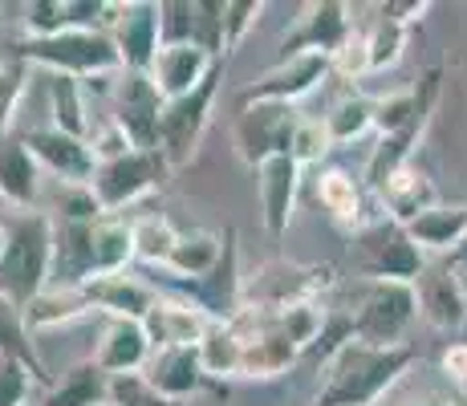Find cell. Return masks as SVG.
<instances>
[{
	"label": "cell",
	"mask_w": 467,
	"mask_h": 406,
	"mask_svg": "<svg viewBox=\"0 0 467 406\" xmlns=\"http://www.w3.org/2000/svg\"><path fill=\"white\" fill-rule=\"evenodd\" d=\"M167 293H179L187 301H195L212 321H232L244 309V276L236 268V232H223V256L200 281H171Z\"/></svg>",
	"instance_id": "11"
},
{
	"label": "cell",
	"mask_w": 467,
	"mask_h": 406,
	"mask_svg": "<svg viewBox=\"0 0 467 406\" xmlns=\"http://www.w3.org/2000/svg\"><path fill=\"white\" fill-rule=\"evenodd\" d=\"M175 244H179V228L167 215H142V220H134V260L139 265L167 268Z\"/></svg>",
	"instance_id": "34"
},
{
	"label": "cell",
	"mask_w": 467,
	"mask_h": 406,
	"mask_svg": "<svg viewBox=\"0 0 467 406\" xmlns=\"http://www.w3.org/2000/svg\"><path fill=\"white\" fill-rule=\"evenodd\" d=\"M86 288V301L94 313H106V321H147L150 305L159 301V288L139 281V276L127 273H106L94 276Z\"/></svg>",
	"instance_id": "19"
},
{
	"label": "cell",
	"mask_w": 467,
	"mask_h": 406,
	"mask_svg": "<svg viewBox=\"0 0 467 406\" xmlns=\"http://www.w3.org/2000/svg\"><path fill=\"white\" fill-rule=\"evenodd\" d=\"M33 386H41L33 378V370L16 358H0V406H29L37 402L33 399Z\"/></svg>",
	"instance_id": "41"
},
{
	"label": "cell",
	"mask_w": 467,
	"mask_h": 406,
	"mask_svg": "<svg viewBox=\"0 0 467 406\" xmlns=\"http://www.w3.org/2000/svg\"><path fill=\"white\" fill-rule=\"evenodd\" d=\"M25 29H29V41H45V37L66 33L69 29L66 0H33V5H25Z\"/></svg>",
	"instance_id": "40"
},
{
	"label": "cell",
	"mask_w": 467,
	"mask_h": 406,
	"mask_svg": "<svg viewBox=\"0 0 467 406\" xmlns=\"http://www.w3.org/2000/svg\"><path fill=\"white\" fill-rule=\"evenodd\" d=\"M244 333L236 329L232 321H215L208 329V338L200 341V358L208 378H240L244 370Z\"/></svg>",
	"instance_id": "33"
},
{
	"label": "cell",
	"mask_w": 467,
	"mask_h": 406,
	"mask_svg": "<svg viewBox=\"0 0 467 406\" xmlns=\"http://www.w3.org/2000/svg\"><path fill=\"white\" fill-rule=\"evenodd\" d=\"M16 57L41 66L49 74H66L78 81H102L110 74H127L122 66V53L114 45L110 33H86V29H66L57 37L45 41H21L16 45Z\"/></svg>",
	"instance_id": "3"
},
{
	"label": "cell",
	"mask_w": 467,
	"mask_h": 406,
	"mask_svg": "<svg viewBox=\"0 0 467 406\" xmlns=\"http://www.w3.org/2000/svg\"><path fill=\"white\" fill-rule=\"evenodd\" d=\"M114 45L122 53L127 74H150V66L163 53V25H159V5L155 0H127L119 8V21L110 29Z\"/></svg>",
	"instance_id": "15"
},
{
	"label": "cell",
	"mask_w": 467,
	"mask_h": 406,
	"mask_svg": "<svg viewBox=\"0 0 467 406\" xmlns=\"http://www.w3.org/2000/svg\"><path fill=\"white\" fill-rule=\"evenodd\" d=\"M223 256V236H215V232H179V244L175 252H171L167 268L163 273L171 281H200V276H208L215 265H220Z\"/></svg>",
	"instance_id": "26"
},
{
	"label": "cell",
	"mask_w": 467,
	"mask_h": 406,
	"mask_svg": "<svg viewBox=\"0 0 467 406\" xmlns=\"http://www.w3.org/2000/svg\"><path fill=\"white\" fill-rule=\"evenodd\" d=\"M110 382L114 378L106 374L94 358L69 366L61 378H53L41 394V406H110Z\"/></svg>",
	"instance_id": "25"
},
{
	"label": "cell",
	"mask_w": 467,
	"mask_h": 406,
	"mask_svg": "<svg viewBox=\"0 0 467 406\" xmlns=\"http://www.w3.org/2000/svg\"><path fill=\"white\" fill-rule=\"evenodd\" d=\"M147 338L155 349H179V346H200L212 329V318L195 301L179 293H159V301L147 313Z\"/></svg>",
	"instance_id": "16"
},
{
	"label": "cell",
	"mask_w": 467,
	"mask_h": 406,
	"mask_svg": "<svg viewBox=\"0 0 467 406\" xmlns=\"http://www.w3.org/2000/svg\"><path fill=\"white\" fill-rule=\"evenodd\" d=\"M297 187H301V162L293 155H276L256 167V195H260V215H265L268 236H285L297 207Z\"/></svg>",
	"instance_id": "18"
},
{
	"label": "cell",
	"mask_w": 467,
	"mask_h": 406,
	"mask_svg": "<svg viewBox=\"0 0 467 406\" xmlns=\"http://www.w3.org/2000/svg\"><path fill=\"white\" fill-rule=\"evenodd\" d=\"M451 265H467V240L460 244V248H455L451 252Z\"/></svg>",
	"instance_id": "49"
},
{
	"label": "cell",
	"mask_w": 467,
	"mask_h": 406,
	"mask_svg": "<svg viewBox=\"0 0 467 406\" xmlns=\"http://www.w3.org/2000/svg\"><path fill=\"white\" fill-rule=\"evenodd\" d=\"M215 66H220V57L208 53L203 45H163L159 61L150 66V81L159 86V94H163L167 102H175V98L200 89L203 81L212 78Z\"/></svg>",
	"instance_id": "21"
},
{
	"label": "cell",
	"mask_w": 467,
	"mask_h": 406,
	"mask_svg": "<svg viewBox=\"0 0 467 406\" xmlns=\"http://www.w3.org/2000/svg\"><path fill=\"white\" fill-rule=\"evenodd\" d=\"M89 309L86 301V288H61V285H49L37 301H29L25 309V321H29L33 333L41 329H57V325H69V321H82Z\"/></svg>",
	"instance_id": "30"
},
{
	"label": "cell",
	"mask_w": 467,
	"mask_h": 406,
	"mask_svg": "<svg viewBox=\"0 0 467 406\" xmlns=\"http://www.w3.org/2000/svg\"><path fill=\"white\" fill-rule=\"evenodd\" d=\"M163 106L167 98L159 94L150 74H122L110 122L134 142V151H159L163 147Z\"/></svg>",
	"instance_id": "10"
},
{
	"label": "cell",
	"mask_w": 467,
	"mask_h": 406,
	"mask_svg": "<svg viewBox=\"0 0 467 406\" xmlns=\"http://www.w3.org/2000/svg\"><path fill=\"white\" fill-rule=\"evenodd\" d=\"M110 406H175V402L159 399V394L142 382V374H127V378H114L110 382Z\"/></svg>",
	"instance_id": "45"
},
{
	"label": "cell",
	"mask_w": 467,
	"mask_h": 406,
	"mask_svg": "<svg viewBox=\"0 0 467 406\" xmlns=\"http://www.w3.org/2000/svg\"><path fill=\"white\" fill-rule=\"evenodd\" d=\"M134 265V224L119 215H102L94 224V268L98 276L106 273H127Z\"/></svg>",
	"instance_id": "32"
},
{
	"label": "cell",
	"mask_w": 467,
	"mask_h": 406,
	"mask_svg": "<svg viewBox=\"0 0 467 406\" xmlns=\"http://www.w3.org/2000/svg\"><path fill=\"white\" fill-rule=\"evenodd\" d=\"M220 81H223V61L212 69V78L203 81L200 89H192V94L163 106V147L159 151H163L171 171L192 167L195 155H200V142L212 122V106H215V94H220Z\"/></svg>",
	"instance_id": "4"
},
{
	"label": "cell",
	"mask_w": 467,
	"mask_h": 406,
	"mask_svg": "<svg viewBox=\"0 0 467 406\" xmlns=\"http://www.w3.org/2000/svg\"><path fill=\"white\" fill-rule=\"evenodd\" d=\"M94 276V224L53 220V285L82 288Z\"/></svg>",
	"instance_id": "23"
},
{
	"label": "cell",
	"mask_w": 467,
	"mask_h": 406,
	"mask_svg": "<svg viewBox=\"0 0 467 406\" xmlns=\"http://www.w3.org/2000/svg\"><path fill=\"white\" fill-rule=\"evenodd\" d=\"M346 13L349 8L337 5V0H313V5H305L297 25L281 37V61L301 57V53H326V57H334L341 45L349 41V33H354Z\"/></svg>",
	"instance_id": "14"
},
{
	"label": "cell",
	"mask_w": 467,
	"mask_h": 406,
	"mask_svg": "<svg viewBox=\"0 0 467 406\" xmlns=\"http://www.w3.org/2000/svg\"><path fill=\"white\" fill-rule=\"evenodd\" d=\"M25 89H29V61L13 53V57L0 61V134H13V119Z\"/></svg>",
	"instance_id": "37"
},
{
	"label": "cell",
	"mask_w": 467,
	"mask_h": 406,
	"mask_svg": "<svg viewBox=\"0 0 467 406\" xmlns=\"http://www.w3.org/2000/svg\"><path fill=\"white\" fill-rule=\"evenodd\" d=\"M366 41H370V74H374V69H386V66H394V61L402 57V45H407V25L390 21V16L379 13V21H374V29L366 33Z\"/></svg>",
	"instance_id": "38"
},
{
	"label": "cell",
	"mask_w": 467,
	"mask_h": 406,
	"mask_svg": "<svg viewBox=\"0 0 467 406\" xmlns=\"http://www.w3.org/2000/svg\"><path fill=\"white\" fill-rule=\"evenodd\" d=\"M150 354H155V346H150L142 321H106L102 338H98V346H94V362L110 378L142 374Z\"/></svg>",
	"instance_id": "22"
},
{
	"label": "cell",
	"mask_w": 467,
	"mask_h": 406,
	"mask_svg": "<svg viewBox=\"0 0 467 406\" xmlns=\"http://www.w3.org/2000/svg\"><path fill=\"white\" fill-rule=\"evenodd\" d=\"M415 362L410 346H366V341H346L334 358L326 362V382L317 390L313 406H374L407 374Z\"/></svg>",
	"instance_id": "1"
},
{
	"label": "cell",
	"mask_w": 467,
	"mask_h": 406,
	"mask_svg": "<svg viewBox=\"0 0 467 406\" xmlns=\"http://www.w3.org/2000/svg\"><path fill=\"white\" fill-rule=\"evenodd\" d=\"M379 13H382V16H390V21L410 25L415 16H423V13H427V5H419V0H407V5H382Z\"/></svg>",
	"instance_id": "47"
},
{
	"label": "cell",
	"mask_w": 467,
	"mask_h": 406,
	"mask_svg": "<svg viewBox=\"0 0 467 406\" xmlns=\"http://www.w3.org/2000/svg\"><path fill=\"white\" fill-rule=\"evenodd\" d=\"M407 232H410V240H415L419 248H439V252L451 248L455 252L467 240V207L435 203V207H427L419 220H410Z\"/></svg>",
	"instance_id": "29"
},
{
	"label": "cell",
	"mask_w": 467,
	"mask_h": 406,
	"mask_svg": "<svg viewBox=\"0 0 467 406\" xmlns=\"http://www.w3.org/2000/svg\"><path fill=\"white\" fill-rule=\"evenodd\" d=\"M415 297H419V313L435 329H460L467 321V288L455 276V265L427 268L415 281Z\"/></svg>",
	"instance_id": "24"
},
{
	"label": "cell",
	"mask_w": 467,
	"mask_h": 406,
	"mask_svg": "<svg viewBox=\"0 0 467 406\" xmlns=\"http://www.w3.org/2000/svg\"><path fill=\"white\" fill-rule=\"evenodd\" d=\"M419 318V297L415 285H399V281H374L366 288L362 305L349 321H354V338L366 346H402V333L410 329V321Z\"/></svg>",
	"instance_id": "5"
},
{
	"label": "cell",
	"mask_w": 467,
	"mask_h": 406,
	"mask_svg": "<svg viewBox=\"0 0 467 406\" xmlns=\"http://www.w3.org/2000/svg\"><path fill=\"white\" fill-rule=\"evenodd\" d=\"M0 358H16V362H25L41 386L53 382L49 370H45V362H41V354H37V341H33L29 321H25V309L13 305L8 297H0Z\"/></svg>",
	"instance_id": "28"
},
{
	"label": "cell",
	"mask_w": 467,
	"mask_h": 406,
	"mask_svg": "<svg viewBox=\"0 0 467 406\" xmlns=\"http://www.w3.org/2000/svg\"><path fill=\"white\" fill-rule=\"evenodd\" d=\"M41 162L25 147V134H0V203L13 212H37Z\"/></svg>",
	"instance_id": "20"
},
{
	"label": "cell",
	"mask_w": 467,
	"mask_h": 406,
	"mask_svg": "<svg viewBox=\"0 0 467 406\" xmlns=\"http://www.w3.org/2000/svg\"><path fill=\"white\" fill-rule=\"evenodd\" d=\"M5 252H8V224L0 220V265H5Z\"/></svg>",
	"instance_id": "48"
},
{
	"label": "cell",
	"mask_w": 467,
	"mask_h": 406,
	"mask_svg": "<svg viewBox=\"0 0 467 406\" xmlns=\"http://www.w3.org/2000/svg\"><path fill=\"white\" fill-rule=\"evenodd\" d=\"M142 382L167 402H187L192 394L203 390L208 382V370H203L200 346H179V349H155L147 370H142Z\"/></svg>",
	"instance_id": "17"
},
{
	"label": "cell",
	"mask_w": 467,
	"mask_h": 406,
	"mask_svg": "<svg viewBox=\"0 0 467 406\" xmlns=\"http://www.w3.org/2000/svg\"><path fill=\"white\" fill-rule=\"evenodd\" d=\"M329 61H334V69H337V74H346V78L370 74V41H366V33L354 29V33H349V41L341 45Z\"/></svg>",
	"instance_id": "44"
},
{
	"label": "cell",
	"mask_w": 467,
	"mask_h": 406,
	"mask_svg": "<svg viewBox=\"0 0 467 406\" xmlns=\"http://www.w3.org/2000/svg\"><path fill=\"white\" fill-rule=\"evenodd\" d=\"M317 200L337 224H354L358 220V187H354V179H349L346 171H326V175L317 179Z\"/></svg>",
	"instance_id": "36"
},
{
	"label": "cell",
	"mask_w": 467,
	"mask_h": 406,
	"mask_svg": "<svg viewBox=\"0 0 467 406\" xmlns=\"http://www.w3.org/2000/svg\"><path fill=\"white\" fill-rule=\"evenodd\" d=\"M29 406H41V402H29Z\"/></svg>",
	"instance_id": "51"
},
{
	"label": "cell",
	"mask_w": 467,
	"mask_h": 406,
	"mask_svg": "<svg viewBox=\"0 0 467 406\" xmlns=\"http://www.w3.org/2000/svg\"><path fill=\"white\" fill-rule=\"evenodd\" d=\"M8 252L0 265V297L29 309L53 285V215L13 212L8 215Z\"/></svg>",
	"instance_id": "2"
},
{
	"label": "cell",
	"mask_w": 467,
	"mask_h": 406,
	"mask_svg": "<svg viewBox=\"0 0 467 406\" xmlns=\"http://www.w3.org/2000/svg\"><path fill=\"white\" fill-rule=\"evenodd\" d=\"M329 147H334V139H329V130H326V119H301L297 130H293V151L289 155L297 159L301 167H309V162L326 159Z\"/></svg>",
	"instance_id": "42"
},
{
	"label": "cell",
	"mask_w": 467,
	"mask_h": 406,
	"mask_svg": "<svg viewBox=\"0 0 467 406\" xmlns=\"http://www.w3.org/2000/svg\"><path fill=\"white\" fill-rule=\"evenodd\" d=\"M329 69H334V61H329L326 53H301V57L276 61L265 78H256L253 86L240 89V106H256V102L297 106L301 98H309L313 89L326 81Z\"/></svg>",
	"instance_id": "12"
},
{
	"label": "cell",
	"mask_w": 467,
	"mask_h": 406,
	"mask_svg": "<svg viewBox=\"0 0 467 406\" xmlns=\"http://www.w3.org/2000/svg\"><path fill=\"white\" fill-rule=\"evenodd\" d=\"M102 203L94 200L89 187H61L57 195V215L53 220H66V224H98L102 220Z\"/></svg>",
	"instance_id": "43"
},
{
	"label": "cell",
	"mask_w": 467,
	"mask_h": 406,
	"mask_svg": "<svg viewBox=\"0 0 467 406\" xmlns=\"http://www.w3.org/2000/svg\"><path fill=\"white\" fill-rule=\"evenodd\" d=\"M301 114L293 106L281 102H256V106H240L236 114V130H232V142H236V155L248 162V167H260V162L289 155L293 151V130H297Z\"/></svg>",
	"instance_id": "9"
},
{
	"label": "cell",
	"mask_w": 467,
	"mask_h": 406,
	"mask_svg": "<svg viewBox=\"0 0 467 406\" xmlns=\"http://www.w3.org/2000/svg\"><path fill=\"white\" fill-rule=\"evenodd\" d=\"M334 268L326 265H289V260H268L256 273L244 276V309H289L305 305L329 285Z\"/></svg>",
	"instance_id": "8"
},
{
	"label": "cell",
	"mask_w": 467,
	"mask_h": 406,
	"mask_svg": "<svg viewBox=\"0 0 467 406\" xmlns=\"http://www.w3.org/2000/svg\"><path fill=\"white\" fill-rule=\"evenodd\" d=\"M260 16H265V0H223V57L244 45Z\"/></svg>",
	"instance_id": "39"
},
{
	"label": "cell",
	"mask_w": 467,
	"mask_h": 406,
	"mask_svg": "<svg viewBox=\"0 0 467 406\" xmlns=\"http://www.w3.org/2000/svg\"><path fill=\"white\" fill-rule=\"evenodd\" d=\"M419 406H439V402H419Z\"/></svg>",
	"instance_id": "50"
},
{
	"label": "cell",
	"mask_w": 467,
	"mask_h": 406,
	"mask_svg": "<svg viewBox=\"0 0 467 406\" xmlns=\"http://www.w3.org/2000/svg\"><path fill=\"white\" fill-rule=\"evenodd\" d=\"M49 114L53 126L74 139L89 142V114H86V81L66 78V74H49Z\"/></svg>",
	"instance_id": "31"
},
{
	"label": "cell",
	"mask_w": 467,
	"mask_h": 406,
	"mask_svg": "<svg viewBox=\"0 0 467 406\" xmlns=\"http://www.w3.org/2000/svg\"><path fill=\"white\" fill-rule=\"evenodd\" d=\"M358 268L366 276H374V281H399V285H415L427 273L423 248L394 220L362 228V236H358Z\"/></svg>",
	"instance_id": "7"
},
{
	"label": "cell",
	"mask_w": 467,
	"mask_h": 406,
	"mask_svg": "<svg viewBox=\"0 0 467 406\" xmlns=\"http://www.w3.org/2000/svg\"><path fill=\"white\" fill-rule=\"evenodd\" d=\"M25 147L33 151V159L41 162V171L61 179V187H89L94 183V147L86 139H74V134L57 130V126H33L25 130Z\"/></svg>",
	"instance_id": "13"
},
{
	"label": "cell",
	"mask_w": 467,
	"mask_h": 406,
	"mask_svg": "<svg viewBox=\"0 0 467 406\" xmlns=\"http://www.w3.org/2000/svg\"><path fill=\"white\" fill-rule=\"evenodd\" d=\"M379 195H382L386 212H390V220L402 224V228H407L410 220H419L427 207H435V187H431V179L423 171L410 167V162L399 171V175H390V183H386Z\"/></svg>",
	"instance_id": "27"
},
{
	"label": "cell",
	"mask_w": 467,
	"mask_h": 406,
	"mask_svg": "<svg viewBox=\"0 0 467 406\" xmlns=\"http://www.w3.org/2000/svg\"><path fill=\"white\" fill-rule=\"evenodd\" d=\"M89 147H94V159H98V162H110V159L130 155L134 142H130L127 134H122L114 122H102L94 134H89Z\"/></svg>",
	"instance_id": "46"
},
{
	"label": "cell",
	"mask_w": 467,
	"mask_h": 406,
	"mask_svg": "<svg viewBox=\"0 0 467 406\" xmlns=\"http://www.w3.org/2000/svg\"><path fill=\"white\" fill-rule=\"evenodd\" d=\"M167 171L171 167H167L163 151H130V155H122V159L98 162L89 192H94V200L102 203L106 215H114V212H122V207L139 203L142 195L155 192L167 179Z\"/></svg>",
	"instance_id": "6"
},
{
	"label": "cell",
	"mask_w": 467,
	"mask_h": 406,
	"mask_svg": "<svg viewBox=\"0 0 467 406\" xmlns=\"http://www.w3.org/2000/svg\"><path fill=\"white\" fill-rule=\"evenodd\" d=\"M374 114H379V102H370L362 94H349L326 114V130L334 142H354L374 126Z\"/></svg>",
	"instance_id": "35"
}]
</instances>
